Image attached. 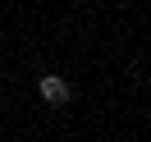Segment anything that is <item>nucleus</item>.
Here are the masks:
<instances>
[{
    "label": "nucleus",
    "mask_w": 151,
    "mask_h": 142,
    "mask_svg": "<svg viewBox=\"0 0 151 142\" xmlns=\"http://www.w3.org/2000/svg\"><path fill=\"white\" fill-rule=\"evenodd\" d=\"M37 92H41L46 105H64L69 96H73V87H69L64 74H41V78H37Z\"/></svg>",
    "instance_id": "1"
}]
</instances>
